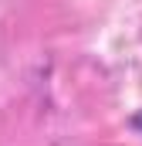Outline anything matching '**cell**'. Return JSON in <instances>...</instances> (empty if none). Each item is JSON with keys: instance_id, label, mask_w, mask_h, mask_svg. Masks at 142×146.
<instances>
[{"instance_id": "1", "label": "cell", "mask_w": 142, "mask_h": 146, "mask_svg": "<svg viewBox=\"0 0 142 146\" xmlns=\"http://www.w3.org/2000/svg\"><path fill=\"white\" fill-rule=\"evenodd\" d=\"M135 126H139V129H142V112H139V115H135Z\"/></svg>"}]
</instances>
